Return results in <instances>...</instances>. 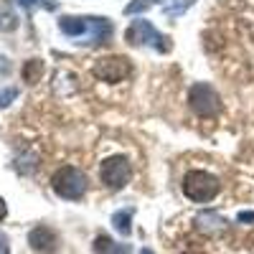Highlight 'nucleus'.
<instances>
[{"label": "nucleus", "mask_w": 254, "mask_h": 254, "mask_svg": "<svg viewBox=\"0 0 254 254\" xmlns=\"http://www.w3.org/2000/svg\"><path fill=\"white\" fill-rule=\"evenodd\" d=\"M147 5H150V0H132V3H127V5H125V15L142 13V10H147Z\"/></svg>", "instance_id": "2eb2a0df"}, {"label": "nucleus", "mask_w": 254, "mask_h": 254, "mask_svg": "<svg viewBox=\"0 0 254 254\" xmlns=\"http://www.w3.org/2000/svg\"><path fill=\"white\" fill-rule=\"evenodd\" d=\"M188 107L193 110L198 117H216L219 110H221V99L219 94L214 92V87L198 81L188 89Z\"/></svg>", "instance_id": "20e7f679"}, {"label": "nucleus", "mask_w": 254, "mask_h": 254, "mask_svg": "<svg viewBox=\"0 0 254 254\" xmlns=\"http://www.w3.org/2000/svg\"><path fill=\"white\" fill-rule=\"evenodd\" d=\"M219 188H221L219 178L206 173V171H188L183 176V193H186L188 201H193V203L211 201L219 193Z\"/></svg>", "instance_id": "f257e3e1"}, {"label": "nucleus", "mask_w": 254, "mask_h": 254, "mask_svg": "<svg viewBox=\"0 0 254 254\" xmlns=\"http://www.w3.org/2000/svg\"><path fill=\"white\" fill-rule=\"evenodd\" d=\"M10 71V64H8V59L5 56H0V76H5Z\"/></svg>", "instance_id": "a211bd4d"}, {"label": "nucleus", "mask_w": 254, "mask_h": 254, "mask_svg": "<svg viewBox=\"0 0 254 254\" xmlns=\"http://www.w3.org/2000/svg\"><path fill=\"white\" fill-rule=\"evenodd\" d=\"M99 176H102V183L107 186V188H112V190L127 186V181H130V176H132L130 158H127V155H112V158H107V160L102 163V168H99Z\"/></svg>", "instance_id": "39448f33"}, {"label": "nucleus", "mask_w": 254, "mask_h": 254, "mask_svg": "<svg viewBox=\"0 0 254 254\" xmlns=\"http://www.w3.org/2000/svg\"><path fill=\"white\" fill-rule=\"evenodd\" d=\"M94 254H132V247L130 244H120L110 237L99 234L94 239Z\"/></svg>", "instance_id": "9d476101"}, {"label": "nucleus", "mask_w": 254, "mask_h": 254, "mask_svg": "<svg viewBox=\"0 0 254 254\" xmlns=\"http://www.w3.org/2000/svg\"><path fill=\"white\" fill-rule=\"evenodd\" d=\"M140 254H153V249H147V247H145V249H142Z\"/></svg>", "instance_id": "412c9836"}, {"label": "nucleus", "mask_w": 254, "mask_h": 254, "mask_svg": "<svg viewBox=\"0 0 254 254\" xmlns=\"http://www.w3.org/2000/svg\"><path fill=\"white\" fill-rule=\"evenodd\" d=\"M59 28L66 33V36H74V38H81V36H87V18H61V23Z\"/></svg>", "instance_id": "9b49d317"}, {"label": "nucleus", "mask_w": 254, "mask_h": 254, "mask_svg": "<svg viewBox=\"0 0 254 254\" xmlns=\"http://www.w3.org/2000/svg\"><path fill=\"white\" fill-rule=\"evenodd\" d=\"M188 254H203V252H196V249H193V252H188Z\"/></svg>", "instance_id": "4be33fe9"}, {"label": "nucleus", "mask_w": 254, "mask_h": 254, "mask_svg": "<svg viewBox=\"0 0 254 254\" xmlns=\"http://www.w3.org/2000/svg\"><path fill=\"white\" fill-rule=\"evenodd\" d=\"M15 28H18V15L10 0H0V31H15Z\"/></svg>", "instance_id": "f8f14e48"}, {"label": "nucleus", "mask_w": 254, "mask_h": 254, "mask_svg": "<svg viewBox=\"0 0 254 254\" xmlns=\"http://www.w3.org/2000/svg\"><path fill=\"white\" fill-rule=\"evenodd\" d=\"M18 97V89L15 87H8V89H0V107H8V104Z\"/></svg>", "instance_id": "dca6fc26"}, {"label": "nucleus", "mask_w": 254, "mask_h": 254, "mask_svg": "<svg viewBox=\"0 0 254 254\" xmlns=\"http://www.w3.org/2000/svg\"><path fill=\"white\" fill-rule=\"evenodd\" d=\"M5 214H8V208H5V201L0 198V219H5Z\"/></svg>", "instance_id": "6ab92c4d"}, {"label": "nucleus", "mask_w": 254, "mask_h": 254, "mask_svg": "<svg viewBox=\"0 0 254 254\" xmlns=\"http://www.w3.org/2000/svg\"><path fill=\"white\" fill-rule=\"evenodd\" d=\"M87 183H89L87 176L74 165L59 168V171L54 173V178H51V186L56 190V196L69 198V201H76V198H81L84 193H87Z\"/></svg>", "instance_id": "7ed1b4c3"}, {"label": "nucleus", "mask_w": 254, "mask_h": 254, "mask_svg": "<svg viewBox=\"0 0 254 254\" xmlns=\"http://www.w3.org/2000/svg\"><path fill=\"white\" fill-rule=\"evenodd\" d=\"M28 244L36 252H41V254H51L59 247V237H56V231L49 229V226H36V229H31V234H28Z\"/></svg>", "instance_id": "0eeeda50"}, {"label": "nucleus", "mask_w": 254, "mask_h": 254, "mask_svg": "<svg viewBox=\"0 0 254 254\" xmlns=\"http://www.w3.org/2000/svg\"><path fill=\"white\" fill-rule=\"evenodd\" d=\"M239 221H244V224H254V211H239V216H237Z\"/></svg>", "instance_id": "f3484780"}, {"label": "nucleus", "mask_w": 254, "mask_h": 254, "mask_svg": "<svg viewBox=\"0 0 254 254\" xmlns=\"http://www.w3.org/2000/svg\"><path fill=\"white\" fill-rule=\"evenodd\" d=\"M0 254H8V244H5L3 237H0Z\"/></svg>", "instance_id": "aec40b11"}, {"label": "nucleus", "mask_w": 254, "mask_h": 254, "mask_svg": "<svg viewBox=\"0 0 254 254\" xmlns=\"http://www.w3.org/2000/svg\"><path fill=\"white\" fill-rule=\"evenodd\" d=\"M132 208H122V211H117V214H112V226L120 231V234H130L132 231Z\"/></svg>", "instance_id": "ddd939ff"}, {"label": "nucleus", "mask_w": 254, "mask_h": 254, "mask_svg": "<svg viewBox=\"0 0 254 254\" xmlns=\"http://www.w3.org/2000/svg\"><path fill=\"white\" fill-rule=\"evenodd\" d=\"M193 224H196V229L201 231V234H208V237L219 234V231H224L229 226V221L221 214H216V211H201V214L193 219Z\"/></svg>", "instance_id": "6e6552de"}, {"label": "nucleus", "mask_w": 254, "mask_h": 254, "mask_svg": "<svg viewBox=\"0 0 254 254\" xmlns=\"http://www.w3.org/2000/svg\"><path fill=\"white\" fill-rule=\"evenodd\" d=\"M92 71H94V76H97V79H102V81L117 84V81H122V79L130 76L132 64H130V59L117 56V54H115V56H102V59H97V61H94Z\"/></svg>", "instance_id": "423d86ee"}, {"label": "nucleus", "mask_w": 254, "mask_h": 254, "mask_svg": "<svg viewBox=\"0 0 254 254\" xmlns=\"http://www.w3.org/2000/svg\"><path fill=\"white\" fill-rule=\"evenodd\" d=\"M125 41L130 46H153L155 51H171V38H165L150 20H132L125 31Z\"/></svg>", "instance_id": "f03ea898"}, {"label": "nucleus", "mask_w": 254, "mask_h": 254, "mask_svg": "<svg viewBox=\"0 0 254 254\" xmlns=\"http://www.w3.org/2000/svg\"><path fill=\"white\" fill-rule=\"evenodd\" d=\"M87 36H89V44H104L110 36H112V23L107 18H87Z\"/></svg>", "instance_id": "1a4fd4ad"}, {"label": "nucleus", "mask_w": 254, "mask_h": 254, "mask_svg": "<svg viewBox=\"0 0 254 254\" xmlns=\"http://www.w3.org/2000/svg\"><path fill=\"white\" fill-rule=\"evenodd\" d=\"M41 74H44V61L41 59H31L23 64V81L36 84V81H41Z\"/></svg>", "instance_id": "4468645a"}]
</instances>
